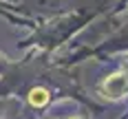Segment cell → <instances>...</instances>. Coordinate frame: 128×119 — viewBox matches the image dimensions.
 Segmentation results:
<instances>
[{
  "label": "cell",
  "instance_id": "7a4b0ae2",
  "mask_svg": "<svg viewBox=\"0 0 128 119\" xmlns=\"http://www.w3.org/2000/svg\"><path fill=\"white\" fill-rule=\"evenodd\" d=\"M29 102L33 106H44L49 102V91L46 88H33V91L29 93Z\"/></svg>",
  "mask_w": 128,
  "mask_h": 119
},
{
  "label": "cell",
  "instance_id": "6da1fadb",
  "mask_svg": "<svg viewBox=\"0 0 128 119\" xmlns=\"http://www.w3.org/2000/svg\"><path fill=\"white\" fill-rule=\"evenodd\" d=\"M104 93L113 99L128 95V73H115L104 82Z\"/></svg>",
  "mask_w": 128,
  "mask_h": 119
}]
</instances>
